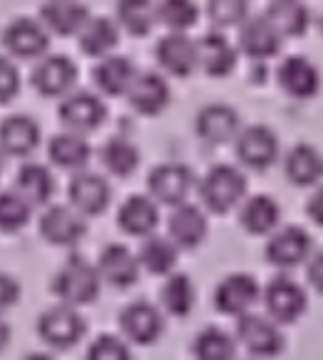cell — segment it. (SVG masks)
<instances>
[{"label":"cell","mask_w":323,"mask_h":360,"mask_svg":"<svg viewBox=\"0 0 323 360\" xmlns=\"http://www.w3.org/2000/svg\"><path fill=\"white\" fill-rule=\"evenodd\" d=\"M247 193V180L232 165H215L200 183V198L213 212H229Z\"/></svg>","instance_id":"obj_1"},{"label":"cell","mask_w":323,"mask_h":360,"mask_svg":"<svg viewBox=\"0 0 323 360\" xmlns=\"http://www.w3.org/2000/svg\"><path fill=\"white\" fill-rule=\"evenodd\" d=\"M99 269L87 264L84 259L72 257L55 276V294L67 306H84L99 294Z\"/></svg>","instance_id":"obj_2"},{"label":"cell","mask_w":323,"mask_h":360,"mask_svg":"<svg viewBox=\"0 0 323 360\" xmlns=\"http://www.w3.org/2000/svg\"><path fill=\"white\" fill-rule=\"evenodd\" d=\"M87 326L84 319L75 311V306H52L37 321V333L45 343H50L52 348H72L75 343H80V338L84 335Z\"/></svg>","instance_id":"obj_3"},{"label":"cell","mask_w":323,"mask_h":360,"mask_svg":"<svg viewBox=\"0 0 323 360\" xmlns=\"http://www.w3.org/2000/svg\"><path fill=\"white\" fill-rule=\"evenodd\" d=\"M237 340L257 358H274L281 353L284 338L279 333L277 323L264 316L244 314L237 321Z\"/></svg>","instance_id":"obj_4"},{"label":"cell","mask_w":323,"mask_h":360,"mask_svg":"<svg viewBox=\"0 0 323 360\" xmlns=\"http://www.w3.org/2000/svg\"><path fill=\"white\" fill-rule=\"evenodd\" d=\"M106 106L91 91H75L60 104V121L75 134H87L104 124Z\"/></svg>","instance_id":"obj_5"},{"label":"cell","mask_w":323,"mask_h":360,"mask_svg":"<svg viewBox=\"0 0 323 360\" xmlns=\"http://www.w3.org/2000/svg\"><path fill=\"white\" fill-rule=\"evenodd\" d=\"M193 188V173L183 163H163L148 175V191L163 205H183Z\"/></svg>","instance_id":"obj_6"},{"label":"cell","mask_w":323,"mask_h":360,"mask_svg":"<svg viewBox=\"0 0 323 360\" xmlns=\"http://www.w3.org/2000/svg\"><path fill=\"white\" fill-rule=\"evenodd\" d=\"M264 306L272 321L277 323H291L306 311V294L289 276H277L264 291Z\"/></svg>","instance_id":"obj_7"},{"label":"cell","mask_w":323,"mask_h":360,"mask_svg":"<svg viewBox=\"0 0 323 360\" xmlns=\"http://www.w3.org/2000/svg\"><path fill=\"white\" fill-rule=\"evenodd\" d=\"M156 60L165 72L175 77H188L200 65L198 42L190 40L185 32H170L156 47Z\"/></svg>","instance_id":"obj_8"},{"label":"cell","mask_w":323,"mask_h":360,"mask_svg":"<svg viewBox=\"0 0 323 360\" xmlns=\"http://www.w3.org/2000/svg\"><path fill=\"white\" fill-rule=\"evenodd\" d=\"M259 299V284L249 274H229L215 289V306L227 316L249 314Z\"/></svg>","instance_id":"obj_9"},{"label":"cell","mask_w":323,"mask_h":360,"mask_svg":"<svg viewBox=\"0 0 323 360\" xmlns=\"http://www.w3.org/2000/svg\"><path fill=\"white\" fill-rule=\"evenodd\" d=\"M40 232L50 245L55 247H72L84 237L87 225L82 220V212L77 207L55 205L42 215Z\"/></svg>","instance_id":"obj_10"},{"label":"cell","mask_w":323,"mask_h":360,"mask_svg":"<svg viewBox=\"0 0 323 360\" xmlns=\"http://www.w3.org/2000/svg\"><path fill=\"white\" fill-rule=\"evenodd\" d=\"M237 155L247 168L267 170L279 155V141L267 126H249L237 139Z\"/></svg>","instance_id":"obj_11"},{"label":"cell","mask_w":323,"mask_h":360,"mask_svg":"<svg viewBox=\"0 0 323 360\" xmlns=\"http://www.w3.org/2000/svg\"><path fill=\"white\" fill-rule=\"evenodd\" d=\"M121 330L139 345H151L163 333V319L148 301H134L121 311Z\"/></svg>","instance_id":"obj_12"},{"label":"cell","mask_w":323,"mask_h":360,"mask_svg":"<svg viewBox=\"0 0 323 360\" xmlns=\"http://www.w3.org/2000/svg\"><path fill=\"white\" fill-rule=\"evenodd\" d=\"M311 252V237L301 227H284L269 240L267 245V259L274 266L281 269H291V266L301 264Z\"/></svg>","instance_id":"obj_13"},{"label":"cell","mask_w":323,"mask_h":360,"mask_svg":"<svg viewBox=\"0 0 323 360\" xmlns=\"http://www.w3.org/2000/svg\"><path fill=\"white\" fill-rule=\"evenodd\" d=\"M77 79V67L70 57L65 55H52L42 60L32 72V82L35 89L45 96H62L75 86Z\"/></svg>","instance_id":"obj_14"},{"label":"cell","mask_w":323,"mask_h":360,"mask_svg":"<svg viewBox=\"0 0 323 360\" xmlns=\"http://www.w3.org/2000/svg\"><path fill=\"white\" fill-rule=\"evenodd\" d=\"M237 129L239 114L227 104H210L195 116V131L200 134V139H205L213 146L232 141L237 136Z\"/></svg>","instance_id":"obj_15"},{"label":"cell","mask_w":323,"mask_h":360,"mask_svg":"<svg viewBox=\"0 0 323 360\" xmlns=\"http://www.w3.org/2000/svg\"><path fill=\"white\" fill-rule=\"evenodd\" d=\"M70 200L72 207H77L82 215H99L109 207V183L96 173L75 175V180L70 183Z\"/></svg>","instance_id":"obj_16"},{"label":"cell","mask_w":323,"mask_h":360,"mask_svg":"<svg viewBox=\"0 0 323 360\" xmlns=\"http://www.w3.org/2000/svg\"><path fill=\"white\" fill-rule=\"evenodd\" d=\"M126 96H129V104L134 106L139 114L153 116V114H160V111L168 106L170 89L163 77H158L156 72H141V75H136L134 84H131Z\"/></svg>","instance_id":"obj_17"},{"label":"cell","mask_w":323,"mask_h":360,"mask_svg":"<svg viewBox=\"0 0 323 360\" xmlns=\"http://www.w3.org/2000/svg\"><path fill=\"white\" fill-rule=\"evenodd\" d=\"M281 37L284 35L274 27V22L267 15L249 18V20H244L242 32H239V45L254 60H267L279 52Z\"/></svg>","instance_id":"obj_18"},{"label":"cell","mask_w":323,"mask_h":360,"mask_svg":"<svg viewBox=\"0 0 323 360\" xmlns=\"http://www.w3.org/2000/svg\"><path fill=\"white\" fill-rule=\"evenodd\" d=\"M139 264L141 259H136L124 245H109L104 247L99 257V274L104 281H109L116 289H129L131 284H136L139 279Z\"/></svg>","instance_id":"obj_19"},{"label":"cell","mask_w":323,"mask_h":360,"mask_svg":"<svg viewBox=\"0 0 323 360\" xmlns=\"http://www.w3.org/2000/svg\"><path fill=\"white\" fill-rule=\"evenodd\" d=\"M279 84L289 96L308 99L321 86V75L306 57H289L279 67Z\"/></svg>","instance_id":"obj_20"},{"label":"cell","mask_w":323,"mask_h":360,"mask_svg":"<svg viewBox=\"0 0 323 360\" xmlns=\"http://www.w3.org/2000/svg\"><path fill=\"white\" fill-rule=\"evenodd\" d=\"M45 27L57 35H80L89 22V11L77 0H50L40 11Z\"/></svg>","instance_id":"obj_21"},{"label":"cell","mask_w":323,"mask_h":360,"mask_svg":"<svg viewBox=\"0 0 323 360\" xmlns=\"http://www.w3.org/2000/svg\"><path fill=\"white\" fill-rule=\"evenodd\" d=\"M6 47L18 57H37L40 52L47 50V32L40 22L30 20V18H20V20H13L6 27Z\"/></svg>","instance_id":"obj_22"},{"label":"cell","mask_w":323,"mask_h":360,"mask_svg":"<svg viewBox=\"0 0 323 360\" xmlns=\"http://www.w3.org/2000/svg\"><path fill=\"white\" fill-rule=\"evenodd\" d=\"M168 232L180 250H193L208 235V220L195 205H178L170 215Z\"/></svg>","instance_id":"obj_23"},{"label":"cell","mask_w":323,"mask_h":360,"mask_svg":"<svg viewBox=\"0 0 323 360\" xmlns=\"http://www.w3.org/2000/svg\"><path fill=\"white\" fill-rule=\"evenodd\" d=\"M284 170H286V178L291 180L293 186H316L318 180L323 178V155L313 146L298 143L289 150Z\"/></svg>","instance_id":"obj_24"},{"label":"cell","mask_w":323,"mask_h":360,"mask_svg":"<svg viewBox=\"0 0 323 360\" xmlns=\"http://www.w3.org/2000/svg\"><path fill=\"white\" fill-rule=\"evenodd\" d=\"M136 75H139V72L134 70L129 57H104V60L94 67L96 86L109 96L129 94Z\"/></svg>","instance_id":"obj_25"},{"label":"cell","mask_w":323,"mask_h":360,"mask_svg":"<svg viewBox=\"0 0 323 360\" xmlns=\"http://www.w3.org/2000/svg\"><path fill=\"white\" fill-rule=\"evenodd\" d=\"M198 50H200V67L210 77H227L234 70V62H237L234 47L220 32H208L198 42Z\"/></svg>","instance_id":"obj_26"},{"label":"cell","mask_w":323,"mask_h":360,"mask_svg":"<svg viewBox=\"0 0 323 360\" xmlns=\"http://www.w3.org/2000/svg\"><path fill=\"white\" fill-rule=\"evenodd\" d=\"M3 148L11 155H27L40 143V126L30 116H8L0 129Z\"/></svg>","instance_id":"obj_27"},{"label":"cell","mask_w":323,"mask_h":360,"mask_svg":"<svg viewBox=\"0 0 323 360\" xmlns=\"http://www.w3.org/2000/svg\"><path fill=\"white\" fill-rule=\"evenodd\" d=\"M119 225L124 232L136 237L151 235L158 225V207L144 195H131L119 210Z\"/></svg>","instance_id":"obj_28"},{"label":"cell","mask_w":323,"mask_h":360,"mask_svg":"<svg viewBox=\"0 0 323 360\" xmlns=\"http://www.w3.org/2000/svg\"><path fill=\"white\" fill-rule=\"evenodd\" d=\"M116 20L131 35H148L158 22V6L153 0H116Z\"/></svg>","instance_id":"obj_29"},{"label":"cell","mask_w":323,"mask_h":360,"mask_svg":"<svg viewBox=\"0 0 323 360\" xmlns=\"http://www.w3.org/2000/svg\"><path fill=\"white\" fill-rule=\"evenodd\" d=\"M15 193H20L30 205H45L55 193V178L45 165L27 163L20 168L15 180Z\"/></svg>","instance_id":"obj_30"},{"label":"cell","mask_w":323,"mask_h":360,"mask_svg":"<svg viewBox=\"0 0 323 360\" xmlns=\"http://www.w3.org/2000/svg\"><path fill=\"white\" fill-rule=\"evenodd\" d=\"M279 217H281V210H279V205L269 195L249 198L242 205V210H239V222L252 235H267V232H272L277 227Z\"/></svg>","instance_id":"obj_31"},{"label":"cell","mask_w":323,"mask_h":360,"mask_svg":"<svg viewBox=\"0 0 323 360\" xmlns=\"http://www.w3.org/2000/svg\"><path fill=\"white\" fill-rule=\"evenodd\" d=\"M91 155V148L82 134H75V131H67V134H60L52 139L50 143V158L55 165L65 170H80L87 165Z\"/></svg>","instance_id":"obj_32"},{"label":"cell","mask_w":323,"mask_h":360,"mask_svg":"<svg viewBox=\"0 0 323 360\" xmlns=\"http://www.w3.org/2000/svg\"><path fill=\"white\" fill-rule=\"evenodd\" d=\"M119 42V27L109 18H89L80 32V47L89 57H106Z\"/></svg>","instance_id":"obj_33"},{"label":"cell","mask_w":323,"mask_h":360,"mask_svg":"<svg viewBox=\"0 0 323 360\" xmlns=\"http://www.w3.org/2000/svg\"><path fill=\"white\" fill-rule=\"evenodd\" d=\"M267 18L274 22V27H277L284 37L303 35L308 22H311L306 6L298 3V0H274L272 8L267 11Z\"/></svg>","instance_id":"obj_34"},{"label":"cell","mask_w":323,"mask_h":360,"mask_svg":"<svg viewBox=\"0 0 323 360\" xmlns=\"http://www.w3.org/2000/svg\"><path fill=\"white\" fill-rule=\"evenodd\" d=\"M160 301H163L165 311L178 319L188 316L195 306V286L188 274H170L168 281L163 284L160 291Z\"/></svg>","instance_id":"obj_35"},{"label":"cell","mask_w":323,"mask_h":360,"mask_svg":"<svg viewBox=\"0 0 323 360\" xmlns=\"http://www.w3.org/2000/svg\"><path fill=\"white\" fill-rule=\"evenodd\" d=\"M193 353L198 360H234V338L210 326L195 335Z\"/></svg>","instance_id":"obj_36"},{"label":"cell","mask_w":323,"mask_h":360,"mask_svg":"<svg viewBox=\"0 0 323 360\" xmlns=\"http://www.w3.org/2000/svg\"><path fill=\"white\" fill-rule=\"evenodd\" d=\"M139 259L151 274H168L178 259V245L165 237H148L141 247Z\"/></svg>","instance_id":"obj_37"},{"label":"cell","mask_w":323,"mask_h":360,"mask_svg":"<svg viewBox=\"0 0 323 360\" xmlns=\"http://www.w3.org/2000/svg\"><path fill=\"white\" fill-rule=\"evenodd\" d=\"M139 148L134 143H129L126 139H111L109 143L101 148V160L104 165L119 178H126L131 175L136 168H139Z\"/></svg>","instance_id":"obj_38"},{"label":"cell","mask_w":323,"mask_h":360,"mask_svg":"<svg viewBox=\"0 0 323 360\" xmlns=\"http://www.w3.org/2000/svg\"><path fill=\"white\" fill-rule=\"evenodd\" d=\"M158 22L170 32H185L198 22V6L193 0H163L158 6Z\"/></svg>","instance_id":"obj_39"},{"label":"cell","mask_w":323,"mask_h":360,"mask_svg":"<svg viewBox=\"0 0 323 360\" xmlns=\"http://www.w3.org/2000/svg\"><path fill=\"white\" fill-rule=\"evenodd\" d=\"M30 217V202L20 193H3L0 198V227L6 232H15L25 227Z\"/></svg>","instance_id":"obj_40"},{"label":"cell","mask_w":323,"mask_h":360,"mask_svg":"<svg viewBox=\"0 0 323 360\" xmlns=\"http://www.w3.org/2000/svg\"><path fill=\"white\" fill-rule=\"evenodd\" d=\"M247 8V0H208V15L217 27L244 25Z\"/></svg>","instance_id":"obj_41"},{"label":"cell","mask_w":323,"mask_h":360,"mask_svg":"<svg viewBox=\"0 0 323 360\" xmlns=\"http://www.w3.org/2000/svg\"><path fill=\"white\" fill-rule=\"evenodd\" d=\"M87 360H131V350L116 335H99L94 343L89 345Z\"/></svg>","instance_id":"obj_42"},{"label":"cell","mask_w":323,"mask_h":360,"mask_svg":"<svg viewBox=\"0 0 323 360\" xmlns=\"http://www.w3.org/2000/svg\"><path fill=\"white\" fill-rule=\"evenodd\" d=\"M18 79H20V77H18L15 67H13L8 60H3V65H0V94H3V101H6V104L18 91Z\"/></svg>","instance_id":"obj_43"},{"label":"cell","mask_w":323,"mask_h":360,"mask_svg":"<svg viewBox=\"0 0 323 360\" xmlns=\"http://www.w3.org/2000/svg\"><path fill=\"white\" fill-rule=\"evenodd\" d=\"M308 281H311L313 289L323 294V250L318 252L311 259V264H308Z\"/></svg>","instance_id":"obj_44"},{"label":"cell","mask_w":323,"mask_h":360,"mask_svg":"<svg viewBox=\"0 0 323 360\" xmlns=\"http://www.w3.org/2000/svg\"><path fill=\"white\" fill-rule=\"evenodd\" d=\"M308 215H311L313 222L323 227V188H318L316 195L308 200Z\"/></svg>","instance_id":"obj_45"},{"label":"cell","mask_w":323,"mask_h":360,"mask_svg":"<svg viewBox=\"0 0 323 360\" xmlns=\"http://www.w3.org/2000/svg\"><path fill=\"white\" fill-rule=\"evenodd\" d=\"M18 294H20V289L15 286L13 276H3V306H13V304H15Z\"/></svg>","instance_id":"obj_46"},{"label":"cell","mask_w":323,"mask_h":360,"mask_svg":"<svg viewBox=\"0 0 323 360\" xmlns=\"http://www.w3.org/2000/svg\"><path fill=\"white\" fill-rule=\"evenodd\" d=\"M23 360H55L52 355H47V353H30V355H25Z\"/></svg>","instance_id":"obj_47"},{"label":"cell","mask_w":323,"mask_h":360,"mask_svg":"<svg viewBox=\"0 0 323 360\" xmlns=\"http://www.w3.org/2000/svg\"><path fill=\"white\" fill-rule=\"evenodd\" d=\"M321 30H323V18H321Z\"/></svg>","instance_id":"obj_48"},{"label":"cell","mask_w":323,"mask_h":360,"mask_svg":"<svg viewBox=\"0 0 323 360\" xmlns=\"http://www.w3.org/2000/svg\"><path fill=\"white\" fill-rule=\"evenodd\" d=\"M298 3H301V0H298Z\"/></svg>","instance_id":"obj_49"}]
</instances>
